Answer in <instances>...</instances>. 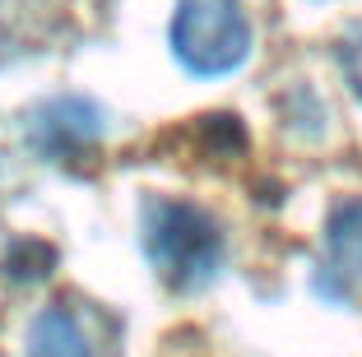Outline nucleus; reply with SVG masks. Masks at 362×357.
Instances as JSON below:
<instances>
[{
    "label": "nucleus",
    "mask_w": 362,
    "mask_h": 357,
    "mask_svg": "<svg viewBox=\"0 0 362 357\" xmlns=\"http://www.w3.org/2000/svg\"><path fill=\"white\" fill-rule=\"evenodd\" d=\"M325 274L339 283L362 279V200L334 204L325 218Z\"/></svg>",
    "instance_id": "20e7f679"
},
{
    "label": "nucleus",
    "mask_w": 362,
    "mask_h": 357,
    "mask_svg": "<svg viewBox=\"0 0 362 357\" xmlns=\"http://www.w3.org/2000/svg\"><path fill=\"white\" fill-rule=\"evenodd\" d=\"M339 70H344V79H349L353 98H362V23H353L339 37Z\"/></svg>",
    "instance_id": "423d86ee"
},
{
    "label": "nucleus",
    "mask_w": 362,
    "mask_h": 357,
    "mask_svg": "<svg viewBox=\"0 0 362 357\" xmlns=\"http://www.w3.org/2000/svg\"><path fill=\"white\" fill-rule=\"evenodd\" d=\"M172 56L186 74L218 79L246 65L251 23L237 0H177L172 14Z\"/></svg>",
    "instance_id": "f03ea898"
},
{
    "label": "nucleus",
    "mask_w": 362,
    "mask_h": 357,
    "mask_svg": "<svg viewBox=\"0 0 362 357\" xmlns=\"http://www.w3.org/2000/svg\"><path fill=\"white\" fill-rule=\"evenodd\" d=\"M28 357H93V348L75 315L61 306H47L28 325Z\"/></svg>",
    "instance_id": "39448f33"
},
{
    "label": "nucleus",
    "mask_w": 362,
    "mask_h": 357,
    "mask_svg": "<svg viewBox=\"0 0 362 357\" xmlns=\"http://www.w3.org/2000/svg\"><path fill=\"white\" fill-rule=\"evenodd\" d=\"M98 135H103V116L84 98H56L33 121V144L42 153H61V158L84 153L88 144H98Z\"/></svg>",
    "instance_id": "7ed1b4c3"
},
{
    "label": "nucleus",
    "mask_w": 362,
    "mask_h": 357,
    "mask_svg": "<svg viewBox=\"0 0 362 357\" xmlns=\"http://www.w3.org/2000/svg\"><path fill=\"white\" fill-rule=\"evenodd\" d=\"M144 255L158 279L177 293H200L214 283L223 264V232L204 209L186 200H149L144 204Z\"/></svg>",
    "instance_id": "f257e3e1"
}]
</instances>
